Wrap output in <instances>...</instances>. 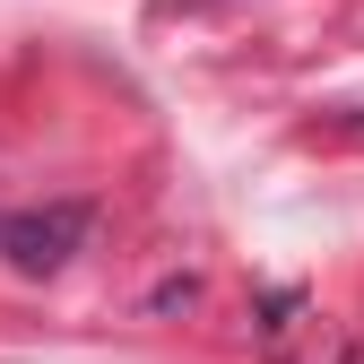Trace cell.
Segmentation results:
<instances>
[{"instance_id":"6da1fadb","label":"cell","mask_w":364,"mask_h":364,"mask_svg":"<svg viewBox=\"0 0 364 364\" xmlns=\"http://www.w3.org/2000/svg\"><path fill=\"white\" fill-rule=\"evenodd\" d=\"M87 200H53V208H18L0 217V252H9V269H26V278H53V269L87 243Z\"/></svg>"}]
</instances>
